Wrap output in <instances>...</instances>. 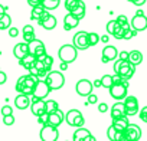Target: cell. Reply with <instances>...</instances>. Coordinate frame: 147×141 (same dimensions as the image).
<instances>
[{"label":"cell","mask_w":147,"mask_h":141,"mask_svg":"<svg viewBox=\"0 0 147 141\" xmlns=\"http://www.w3.org/2000/svg\"><path fill=\"white\" fill-rule=\"evenodd\" d=\"M45 82L48 84L49 89L51 91H58L63 87L65 84V78L62 75V72H59V70H48L46 72V78H45Z\"/></svg>","instance_id":"2"},{"label":"cell","mask_w":147,"mask_h":141,"mask_svg":"<svg viewBox=\"0 0 147 141\" xmlns=\"http://www.w3.org/2000/svg\"><path fill=\"white\" fill-rule=\"evenodd\" d=\"M28 53V43L26 42H22V43H18L15 48H13V55L18 58V59H20L23 55H26Z\"/></svg>","instance_id":"25"},{"label":"cell","mask_w":147,"mask_h":141,"mask_svg":"<svg viewBox=\"0 0 147 141\" xmlns=\"http://www.w3.org/2000/svg\"><path fill=\"white\" fill-rule=\"evenodd\" d=\"M29 107H30L32 114L36 115V117L40 115V114H43V112H46L45 111V101L43 99H33V101H30Z\"/></svg>","instance_id":"14"},{"label":"cell","mask_w":147,"mask_h":141,"mask_svg":"<svg viewBox=\"0 0 147 141\" xmlns=\"http://www.w3.org/2000/svg\"><path fill=\"white\" fill-rule=\"evenodd\" d=\"M59 137V131H58V127H53V125H49V124H45L40 130V140L42 141H56Z\"/></svg>","instance_id":"6"},{"label":"cell","mask_w":147,"mask_h":141,"mask_svg":"<svg viewBox=\"0 0 147 141\" xmlns=\"http://www.w3.org/2000/svg\"><path fill=\"white\" fill-rule=\"evenodd\" d=\"M111 79H113V84H120V82L123 81V77L118 75V74H115V75L111 77Z\"/></svg>","instance_id":"49"},{"label":"cell","mask_w":147,"mask_h":141,"mask_svg":"<svg viewBox=\"0 0 147 141\" xmlns=\"http://www.w3.org/2000/svg\"><path fill=\"white\" fill-rule=\"evenodd\" d=\"M84 122H85V120H84V117H82V114L80 115V117H77L75 118V121H74V124H72V127H82L84 125Z\"/></svg>","instance_id":"38"},{"label":"cell","mask_w":147,"mask_h":141,"mask_svg":"<svg viewBox=\"0 0 147 141\" xmlns=\"http://www.w3.org/2000/svg\"><path fill=\"white\" fill-rule=\"evenodd\" d=\"M18 35H19V29L10 26V28H9V36H10V38H16Z\"/></svg>","instance_id":"45"},{"label":"cell","mask_w":147,"mask_h":141,"mask_svg":"<svg viewBox=\"0 0 147 141\" xmlns=\"http://www.w3.org/2000/svg\"><path fill=\"white\" fill-rule=\"evenodd\" d=\"M137 114H140V118H141V121H143V122H147V107L141 108Z\"/></svg>","instance_id":"42"},{"label":"cell","mask_w":147,"mask_h":141,"mask_svg":"<svg viewBox=\"0 0 147 141\" xmlns=\"http://www.w3.org/2000/svg\"><path fill=\"white\" fill-rule=\"evenodd\" d=\"M124 132H125V138L128 141H138L141 138V130L136 124H130L128 122V125L124 128Z\"/></svg>","instance_id":"10"},{"label":"cell","mask_w":147,"mask_h":141,"mask_svg":"<svg viewBox=\"0 0 147 141\" xmlns=\"http://www.w3.org/2000/svg\"><path fill=\"white\" fill-rule=\"evenodd\" d=\"M114 140H118V141H124V140H127V138H125V132H124V131H115Z\"/></svg>","instance_id":"44"},{"label":"cell","mask_w":147,"mask_h":141,"mask_svg":"<svg viewBox=\"0 0 147 141\" xmlns=\"http://www.w3.org/2000/svg\"><path fill=\"white\" fill-rule=\"evenodd\" d=\"M128 117L127 115H121V117H117V118H113V127L117 130V131H124V128L128 125Z\"/></svg>","instance_id":"18"},{"label":"cell","mask_w":147,"mask_h":141,"mask_svg":"<svg viewBox=\"0 0 147 141\" xmlns=\"http://www.w3.org/2000/svg\"><path fill=\"white\" fill-rule=\"evenodd\" d=\"M36 78L33 77V75H23V77H20L19 79H18V82H16V91L19 92V94H25V95H32V91H33V87H35V84H36Z\"/></svg>","instance_id":"1"},{"label":"cell","mask_w":147,"mask_h":141,"mask_svg":"<svg viewBox=\"0 0 147 141\" xmlns=\"http://www.w3.org/2000/svg\"><path fill=\"white\" fill-rule=\"evenodd\" d=\"M115 22H117V23L121 26V25H124V23H125V22H128V20H127V17H125L124 15H120V16L115 19Z\"/></svg>","instance_id":"47"},{"label":"cell","mask_w":147,"mask_h":141,"mask_svg":"<svg viewBox=\"0 0 147 141\" xmlns=\"http://www.w3.org/2000/svg\"><path fill=\"white\" fill-rule=\"evenodd\" d=\"M115 26H117L115 19H114V20H110V22L107 23V33H108V35H113L114 30H115Z\"/></svg>","instance_id":"34"},{"label":"cell","mask_w":147,"mask_h":141,"mask_svg":"<svg viewBox=\"0 0 147 141\" xmlns=\"http://www.w3.org/2000/svg\"><path fill=\"white\" fill-rule=\"evenodd\" d=\"M40 2H42V0H28V5L29 6H38V5H40Z\"/></svg>","instance_id":"54"},{"label":"cell","mask_w":147,"mask_h":141,"mask_svg":"<svg viewBox=\"0 0 147 141\" xmlns=\"http://www.w3.org/2000/svg\"><path fill=\"white\" fill-rule=\"evenodd\" d=\"M90 134V130H85L84 127H78L77 128V131L74 132V137H72V140L74 141H80V140H84L87 135Z\"/></svg>","instance_id":"28"},{"label":"cell","mask_w":147,"mask_h":141,"mask_svg":"<svg viewBox=\"0 0 147 141\" xmlns=\"http://www.w3.org/2000/svg\"><path fill=\"white\" fill-rule=\"evenodd\" d=\"M117 58H120L121 60H128V52L123 50V52H120V53H118V56H117Z\"/></svg>","instance_id":"50"},{"label":"cell","mask_w":147,"mask_h":141,"mask_svg":"<svg viewBox=\"0 0 147 141\" xmlns=\"http://www.w3.org/2000/svg\"><path fill=\"white\" fill-rule=\"evenodd\" d=\"M38 122H39V124H42V125L48 124V112H43V114L38 115Z\"/></svg>","instance_id":"39"},{"label":"cell","mask_w":147,"mask_h":141,"mask_svg":"<svg viewBox=\"0 0 147 141\" xmlns=\"http://www.w3.org/2000/svg\"><path fill=\"white\" fill-rule=\"evenodd\" d=\"M102 56H105L108 60H115L117 59V56H118V50L115 49V46H105L104 49H102V53H101Z\"/></svg>","instance_id":"22"},{"label":"cell","mask_w":147,"mask_h":141,"mask_svg":"<svg viewBox=\"0 0 147 141\" xmlns=\"http://www.w3.org/2000/svg\"><path fill=\"white\" fill-rule=\"evenodd\" d=\"M134 72H136V66H134V65H131L128 60H121V59H120V66H118V70H117L115 74L121 75L124 79L128 81V79L133 78Z\"/></svg>","instance_id":"7"},{"label":"cell","mask_w":147,"mask_h":141,"mask_svg":"<svg viewBox=\"0 0 147 141\" xmlns=\"http://www.w3.org/2000/svg\"><path fill=\"white\" fill-rule=\"evenodd\" d=\"M80 115H81V111H78V109H69V111L66 112V115L63 117V120H66V122L72 127V124H74V121H75V118L80 117Z\"/></svg>","instance_id":"27"},{"label":"cell","mask_w":147,"mask_h":141,"mask_svg":"<svg viewBox=\"0 0 147 141\" xmlns=\"http://www.w3.org/2000/svg\"><path fill=\"white\" fill-rule=\"evenodd\" d=\"M107 109H108V105H107L105 102H101V104L98 105V111H100V112H105Z\"/></svg>","instance_id":"52"},{"label":"cell","mask_w":147,"mask_h":141,"mask_svg":"<svg viewBox=\"0 0 147 141\" xmlns=\"http://www.w3.org/2000/svg\"><path fill=\"white\" fill-rule=\"evenodd\" d=\"M130 28L134 29L136 32L146 30V28H147V17H146V15H134V17L130 22Z\"/></svg>","instance_id":"11"},{"label":"cell","mask_w":147,"mask_h":141,"mask_svg":"<svg viewBox=\"0 0 147 141\" xmlns=\"http://www.w3.org/2000/svg\"><path fill=\"white\" fill-rule=\"evenodd\" d=\"M40 5L45 10H55L59 6V0H42Z\"/></svg>","instance_id":"29"},{"label":"cell","mask_w":147,"mask_h":141,"mask_svg":"<svg viewBox=\"0 0 147 141\" xmlns=\"http://www.w3.org/2000/svg\"><path fill=\"white\" fill-rule=\"evenodd\" d=\"M121 115H125V107H124V102L118 101L111 108V118H117V117H121Z\"/></svg>","instance_id":"20"},{"label":"cell","mask_w":147,"mask_h":141,"mask_svg":"<svg viewBox=\"0 0 147 141\" xmlns=\"http://www.w3.org/2000/svg\"><path fill=\"white\" fill-rule=\"evenodd\" d=\"M101 87L102 88H110L113 85V79H111V75H104L101 79Z\"/></svg>","instance_id":"33"},{"label":"cell","mask_w":147,"mask_h":141,"mask_svg":"<svg viewBox=\"0 0 147 141\" xmlns=\"http://www.w3.org/2000/svg\"><path fill=\"white\" fill-rule=\"evenodd\" d=\"M128 62H130L131 65H134V66L140 65V63L143 62V55H141V52H140V50H131V52H128Z\"/></svg>","instance_id":"23"},{"label":"cell","mask_w":147,"mask_h":141,"mask_svg":"<svg viewBox=\"0 0 147 141\" xmlns=\"http://www.w3.org/2000/svg\"><path fill=\"white\" fill-rule=\"evenodd\" d=\"M92 87H95V88H100V87H101V81H100V79H97V81H94V84H92Z\"/></svg>","instance_id":"56"},{"label":"cell","mask_w":147,"mask_h":141,"mask_svg":"<svg viewBox=\"0 0 147 141\" xmlns=\"http://www.w3.org/2000/svg\"><path fill=\"white\" fill-rule=\"evenodd\" d=\"M136 15H144V12H143V10H141V9H138V10H137V12H136Z\"/></svg>","instance_id":"61"},{"label":"cell","mask_w":147,"mask_h":141,"mask_svg":"<svg viewBox=\"0 0 147 141\" xmlns=\"http://www.w3.org/2000/svg\"><path fill=\"white\" fill-rule=\"evenodd\" d=\"M63 117H65V114L62 112V109L56 108L53 112L48 114V124L53 125V127H59L62 124V121H63Z\"/></svg>","instance_id":"13"},{"label":"cell","mask_w":147,"mask_h":141,"mask_svg":"<svg viewBox=\"0 0 147 141\" xmlns=\"http://www.w3.org/2000/svg\"><path fill=\"white\" fill-rule=\"evenodd\" d=\"M100 40H102V42H108V36H101Z\"/></svg>","instance_id":"59"},{"label":"cell","mask_w":147,"mask_h":141,"mask_svg":"<svg viewBox=\"0 0 147 141\" xmlns=\"http://www.w3.org/2000/svg\"><path fill=\"white\" fill-rule=\"evenodd\" d=\"M26 32H35V29H33V26H32V25H26V26L23 28V30H22V33H26Z\"/></svg>","instance_id":"53"},{"label":"cell","mask_w":147,"mask_h":141,"mask_svg":"<svg viewBox=\"0 0 147 141\" xmlns=\"http://www.w3.org/2000/svg\"><path fill=\"white\" fill-rule=\"evenodd\" d=\"M72 42H74V46H75L77 49H81V50L90 48V45H88V32L81 30V32L75 33Z\"/></svg>","instance_id":"9"},{"label":"cell","mask_w":147,"mask_h":141,"mask_svg":"<svg viewBox=\"0 0 147 141\" xmlns=\"http://www.w3.org/2000/svg\"><path fill=\"white\" fill-rule=\"evenodd\" d=\"M130 2H131L133 5H136V6H143V5L146 3V0H130Z\"/></svg>","instance_id":"55"},{"label":"cell","mask_w":147,"mask_h":141,"mask_svg":"<svg viewBox=\"0 0 147 141\" xmlns=\"http://www.w3.org/2000/svg\"><path fill=\"white\" fill-rule=\"evenodd\" d=\"M29 104H30V97L29 95L19 94L15 98V105H16L18 109H26V108H29Z\"/></svg>","instance_id":"17"},{"label":"cell","mask_w":147,"mask_h":141,"mask_svg":"<svg viewBox=\"0 0 147 141\" xmlns=\"http://www.w3.org/2000/svg\"><path fill=\"white\" fill-rule=\"evenodd\" d=\"M35 62H36V56L33 55V53H30V52H28L26 55H23L20 59H19V65H22L25 69H30L33 65H35Z\"/></svg>","instance_id":"16"},{"label":"cell","mask_w":147,"mask_h":141,"mask_svg":"<svg viewBox=\"0 0 147 141\" xmlns=\"http://www.w3.org/2000/svg\"><path fill=\"white\" fill-rule=\"evenodd\" d=\"M38 23H39L40 28H43V29H46V30H52V29L56 28V19H55V16H52V15H49L45 20L38 22Z\"/></svg>","instance_id":"21"},{"label":"cell","mask_w":147,"mask_h":141,"mask_svg":"<svg viewBox=\"0 0 147 141\" xmlns=\"http://www.w3.org/2000/svg\"><path fill=\"white\" fill-rule=\"evenodd\" d=\"M124 107H125V115L127 117H131V115H136L138 112V101L136 97H124Z\"/></svg>","instance_id":"8"},{"label":"cell","mask_w":147,"mask_h":141,"mask_svg":"<svg viewBox=\"0 0 147 141\" xmlns=\"http://www.w3.org/2000/svg\"><path fill=\"white\" fill-rule=\"evenodd\" d=\"M128 2H130V0H128Z\"/></svg>","instance_id":"62"},{"label":"cell","mask_w":147,"mask_h":141,"mask_svg":"<svg viewBox=\"0 0 147 141\" xmlns=\"http://www.w3.org/2000/svg\"><path fill=\"white\" fill-rule=\"evenodd\" d=\"M75 89H77L78 95L87 97V95H90L92 92L94 87H92V82L91 81H88V79H80L77 82V85H75Z\"/></svg>","instance_id":"12"},{"label":"cell","mask_w":147,"mask_h":141,"mask_svg":"<svg viewBox=\"0 0 147 141\" xmlns=\"http://www.w3.org/2000/svg\"><path fill=\"white\" fill-rule=\"evenodd\" d=\"M3 122H5L6 125H13V124H15V117H13V114L3 115Z\"/></svg>","instance_id":"36"},{"label":"cell","mask_w":147,"mask_h":141,"mask_svg":"<svg viewBox=\"0 0 147 141\" xmlns=\"http://www.w3.org/2000/svg\"><path fill=\"white\" fill-rule=\"evenodd\" d=\"M7 10V7L6 6H2V5H0V15H2V13H5Z\"/></svg>","instance_id":"57"},{"label":"cell","mask_w":147,"mask_h":141,"mask_svg":"<svg viewBox=\"0 0 147 141\" xmlns=\"http://www.w3.org/2000/svg\"><path fill=\"white\" fill-rule=\"evenodd\" d=\"M10 26H12V17H10V15L7 12L2 13V15H0V29L5 30V29H9Z\"/></svg>","instance_id":"26"},{"label":"cell","mask_w":147,"mask_h":141,"mask_svg":"<svg viewBox=\"0 0 147 141\" xmlns=\"http://www.w3.org/2000/svg\"><path fill=\"white\" fill-rule=\"evenodd\" d=\"M100 42V35L95 32H90L88 33V45L90 46H95Z\"/></svg>","instance_id":"32"},{"label":"cell","mask_w":147,"mask_h":141,"mask_svg":"<svg viewBox=\"0 0 147 141\" xmlns=\"http://www.w3.org/2000/svg\"><path fill=\"white\" fill-rule=\"evenodd\" d=\"M136 35H137V32H136L134 29H131V28H130V29H127V30L124 32V35H123V39L128 40V39H131V38H133V36H136Z\"/></svg>","instance_id":"35"},{"label":"cell","mask_w":147,"mask_h":141,"mask_svg":"<svg viewBox=\"0 0 147 141\" xmlns=\"http://www.w3.org/2000/svg\"><path fill=\"white\" fill-rule=\"evenodd\" d=\"M66 68H68V63H65V62H62V63H61V69H62V70H65Z\"/></svg>","instance_id":"58"},{"label":"cell","mask_w":147,"mask_h":141,"mask_svg":"<svg viewBox=\"0 0 147 141\" xmlns=\"http://www.w3.org/2000/svg\"><path fill=\"white\" fill-rule=\"evenodd\" d=\"M77 3H78V0H65V9H66L68 12H71Z\"/></svg>","instance_id":"37"},{"label":"cell","mask_w":147,"mask_h":141,"mask_svg":"<svg viewBox=\"0 0 147 141\" xmlns=\"http://www.w3.org/2000/svg\"><path fill=\"white\" fill-rule=\"evenodd\" d=\"M36 59H38V60H40V62L43 63V68H45L46 72L52 69V65H53V58H52L51 55L45 53V55H42V56H36Z\"/></svg>","instance_id":"24"},{"label":"cell","mask_w":147,"mask_h":141,"mask_svg":"<svg viewBox=\"0 0 147 141\" xmlns=\"http://www.w3.org/2000/svg\"><path fill=\"white\" fill-rule=\"evenodd\" d=\"M80 25V19L78 17H75L72 13H66V16L63 17V29L65 30H71V29H74V28H77Z\"/></svg>","instance_id":"15"},{"label":"cell","mask_w":147,"mask_h":141,"mask_svg":"<svg viewBox=\"0 0 147 141\" xmlns=\"http://www.w3.org/2000/svg\"><path fill=\"white\" fill-rule=\"evenodd\" d=\"M115 131H117V130H115L113 125H110V127H108V130H107V137H108V140H114Z\"/></svg>","instance_id":"43"},{"label":"cell","mask_w":147,"mask_h":141,"mask_svg":"<svg viewBox=\"0 0 147 141\" xmlns=\"http://www.w3.org/2000/svg\"><path fill=\"white\" fill-rule=\"evenodd\" d=\"M58 55H59L61 62H65V63L69 65V63H72L74 60L77 59V56H78V49L74 46V45H63V46H61Z\"/></svg>","instance_id":"3"},{"label":"cell","mask_w":147,"mask_h":141,"mask_svg":"<svg viewBox=\"0 0 147 141\" xmlns=\"http://www.w3.org/2000/svg\"><path fill=\"white\" fill-rule=\"evenodd\" d=\"M45 12V9L42 7V5H38V6H33L32 7V13H30V17L33 19V20H38L39 17H40V15Z\"/></svg>","instance_id":"30"},{"label":"cell","mask_w":147,"mask_h":141,"mask_svg":"<svg viewBox=\"0 0 147 141\" xmlns=\"http://www.w3.org/2000/svg\"><path fill=\"white\" fill-rule=\"evenodd\" d=\"M46 53V48H45V45H42V46H39L38 49H35V52H33V55L35 56H42V55H45Z\"/></svg>","instance_id":"41"},{"label":"cell","mask_w":147,"mask_h":141,"mask_svg":"<svg viewBox=\"0 0 147 141\" xmlns=\"http://www.w3.org/2000/svg\"><path fill=\"white\" fill-rule=\"evenodd\" d=\"M69 13H72L75 17H78L80 20L85 16V3L82 2V0H78V3L74 6V9L69 12Z\"/></svg>","instance_id":"19"},{"label":"cell","mask_w":147,"mask_h":141,"mask_svg":"<svg viewBox=\"0 0 147 141\" xmlns=\"http://www.w3.org/2000/svg\"><path fill=\"white\" fill-rule=\"evenodd\" d=\"M6 81H7V75L3 72V70H0V85H3Z\"/></svg>","instance_id":"51"},{"label":"cell","mask_w":147,"mask_h":141,"mask_svg":"<svg viewBox=\"0 0 147 141\" xmlns=\"http://www.w3.org/2000/svg\"><path fill=\"white\" fill-rule=\"evenodd\" d=\"M2 114H3V115L13 114V109H12V107H10V105H5V107L2 108Z\"/></svg>","instance_id":"46"},{"label":"cell","mask_w":147,"mask_h":141,"mask_svg":"<svg viewBox=\"0 0 147 141\" xmlns=\"http://www.w3.org/2000/svg\"><path fill=\"white\" fill-rule=\"evenodd\" d=\"M56 108H59V105H58V102H56V101H53V99L45 101V111H46L48 114L53 112V111H55Z\"/></svg>","instance_id":"31"},{"label":"cell","mask_w":147,"mask_h":141,"mask_svg":"<svg viewBox=\"0 0 147 141\" xmlns=\"http://www.w3.org/2000/svg\"><path fill=\"white\" fill-rule=\"evenodd\" d=\"M87 97H88V102H90V104H97V101H98V97H97V95H94V94L91 92V94L87 95Z\"/></svg>","instance_id":"48"},{"label":"cell","mask_w":147,"mask_h":141,"mask_svg":"<svg viewBox=\"0 0 147 141\" xmlns=\"http://www.w3.org/2000/svg\"><path fill=\"white\" fill-rule=\"evenodd\" d=\"M110 95L114 99H123L127 95V89H128V81L123 78V81L120 84H113L110 88Z\"/></svg>","instance_id":"5"},{"label":"cell","mask_w":147,"mask_h":141,"mask_svg":"<svg viewBox=\"0 0 147 141\" xmlns=\"http://www.w3.org/2000/svg\"><path fill=\"white\" fill-rule=\"evenodd\" d=\"M49 92H51V89H49V87L45 81H36V84L33 87V91H32V95H30V101L45 99L49 95Z\"/></svg>","instance_id":"4"},{"label":"cell","mask_w":147,"mask_h":141,"mask_svg":"<svg viewBox=\"0 0 147 141\" xmlns=\"http://www.w3.org/2000/svg\"><path fill=\"white\" fill-rule=\"evenodd\" d=\"M101 59H102V62H104V63H107V62H110V60H108V59H107L105 56H102V55H101Z\"/></svg>","instance_id":"60"},{"label":"cell","mask_w":147,"mask_h":141,"mask_svg":"<svg viewBox=\"0 0 147 141\" xmlns=\"http://www.w3.org/2000/svg\"><path fill=\"white\" fill-rule=\"evenodd\" d=\"M35 39V32H26V33H23V40L28 43V42H30V40H33Z\"/></svg>","instance_id":"40"}]
</instances>
